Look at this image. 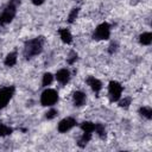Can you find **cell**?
Segmentation results:
<instances>
[{
    "instance_id": "6da1fadb",
    "label": "cell",
    "mask_w": 152,
    "mask_h": 152,
    "mask_svg": "<svg viewBox=\"0 0 152 152\" xmlns=\"http://www.w3.org/2000/svg\"><path fill=\"white\" fill-rule=\"evenodd\" d=\"M43 44H44L43 37H37V38L27 40L24 46V56L26 58H31V57L39 55L43 50Z\"/></svg>"
},
{
    "instance_id": "7a4b0ae2",
    "label": "cell",
    "mask_w": 152,
    "mask_h": 152,
    "mask_svg": "<svg viewBox=\"0 0 152 152\" xmlns=\"http://www.w3.org/2000/svg\"><path fill=\"white\" fill-rule=\"evenodd\" d=\"M18 5H20V0H11L7 4V6L4 8V11L0 14V24L1 25H6L13 20V18L15 17V13H17Z\"/></svg>"
},
{
    "instance_id": "3957f363",
    "label": "cell",
    "mask_w": 152,
    "mask_h": 152,
    "mask_svg": "<svg viewBox=\"0 0 152 152\" xmlns=\"http://www.w3.org/2000/svg\"><path fill=\"white\" fill-rule=\"evenodd\" d=\"M58 101V94L55 89H46L40 96V103L43 106H53Z\"/></svg>"
},
{
    "instance_id": "277c9868",
    "label": "cell",
    "mask_w": 152,
    "mask_h": 152,
    "mask_svg": "<svg viewBox=\"0 0 152 152\" xmlns=\"http://www.w3.org/2000/svg\"><path fill=\"white\" fill-rule=\"evenodd\" d=\"M109 36H110V26H109V24H107V23L100 24V25L95 28V31H94V33H93V38L96 39V40L108 39Z\"/></svg>"
},
{
    "instance_id": "5b68a950",
    "label": "cell",
    "mask_w": 152,
    "mask_h": 152,
    "mask_svg": "<svg viewBox=\"0 0 152 152\" xmlns=\"http://www.w3.org/2000/svg\"><path fill=\"white\" fill-rule=\"evenodd\" d=\"M108 91H109L110 100L118 101V100H120L121 94H122V86L116 81H110L109 87H108Z\"/></svg>"
},
{
    "instance_id": "8992f818",
    "label": "cell",
    "mask_w": 152,
    "mask_h": 152,
    "mask_svg": "<svg viewBox=\"0 0 152 152\" xmlns=\"http://www.w3.org/2000/svg\"><path fill=\"white\" fill-rule=\"evenodd\" d=\"M14 93V87H4L0 89V109L5 108L8 101L12 99Z\"/></svg>"
},
{
    "instance_id": "52a82bcc",
    "label": "cell",
    "mask_w": 152,
    "mask_h": 152,
    "mask_svg": "<svg viewBox=\"0 0 152 152\" xmlns=\"http://www.w3.org/2000/svg\"><path fill=\"white\" fill-rule=\"evenodd\" d=\"M75 125H76V120L74 118H70V116L69 118H65V119H63V120L59 121V124H58V131L61 133H65V132L70 131Z\"/></svg>"
},
{
    "instance_id": "ba28073f",
    "label": "cell",
    "mask_w": 152,
    "mask_h": 152,
    "mask_svg": "<svg viewBox=\"0 0 152 152\" xmlns=\"http://www.w3.org/2000/svg\"><path fill=\"white\" fill-rule=\"evenodd\" d=\"M56 78L61 84H66L70 80V71L68 69H61L57 71Z\"/></svg>"
},
{
    "instance_id": "9c48e42d",
    "label": "cell",
    "mask_w": 152,
    "mask_h": 152,
    "mask_svg": "<svg viewBox=\"0 0 152 152\" xmlns=\"http://www.w3.org/2000/svg\"><path fill=\"white\" fill-rule=\"evenodd\" d=\"M87 83H88V86L91 88V90L95 91V94H99L100 90L102 89V83H101L97 78H95L94 76H89V77L87 78Z\"/></svg>"
},
{
    "instance_id": "30bf717a",
    "label": "cell",
    "mask_w": 152,
    "mask_h": 152,
    "mask_svg": "<svg viewBox=\"0 0 152 152\" xmlns=\"http://www.w3.org/2000/svg\"><path fill=\"white\" fill-rule=\"evenodd\" d=\"M72 99H74L75 106H77V107H81V106H83L86 103V95L82 91H75Z\"/></svg>"
},
{
    "instance_id": "8fae6325",
    "label": "cell",
    "mask_w": 152,
    "mask_h": 152,
    "mask_svg": "<svg viewBox=\"0 0 152 152\" xmlns=\"http://www.w3.org/2000/svg\"><path fill=\"white\" fill-rule=\"evenodd\" d=\"M59 37H61L62 42L65 43V44H70L72 42V36L69 32V30H66V28H61L59 30Z\"/></svg>"
},
{
    "instance_id": "7c38bea8",
    "label": "cell",
    "mask_w": 152,
    "mask_h": 152,
    "mask_svg": "<svg viewBox=\"0 0 152 152\" xmlns=\"http://www.w3.org/2000/svg\"><path fill=\"white\" fill-rule=\"evenodd\" d=\"M15 63H17V53L15 52H10L5 58V64L7 66H13Z\"/></svg>"
},
{
    "instance_id": "4fadbf2b",
    "label": "cell",
    "mask_w": 152,
    "mask_h": 152,
    "mask_svg": "<svg viewBox=\"0 0 152 152\" xmlns=\"http://www.w3.org/2000/svg\"><path fill=\"white\" fill-rule=\"evenodd\" d=\"M90 139H91V133H90V132H84L83 135L78 139V146H80V147H84V146L89 142Z\"/></svg>"
},
{
    "instance_id": "5bb4252c",
    "label": "cell",
    "mask_w": 152,
    "mask_h": 152,
    "mask_svg": "<svg viewBox=\"0 0 152 152\" xmlns=\"http://www.w3.org/2000/svg\"><path fill=\"white\" fill-rule=\"evenodd\" d=\"M139 40H140V43H141L142 45H150L151 42H152V34H151L150 32H145V33L140 34Z\"/></svg>"
},
{
    "instance_id": "9a60e30c",
    "label": "cell",
    "mask_w": 152,
    "mask_h": 152,
    "mask_svg": "<svg viewBox=\"0 0 152 152\" xmlns=\"http://www.w3.org/2000/svg\"><path fill=\"white\" fill-rule=\"evenodd\" d=\"M94 126H95V124H93L90 121H83L81 124V128H82L83 132H90V133H93L94 132Z\"/></svg>"
},
{
    "instance_id": "2e32d148",
    "label": "cell",
    "mask_w": 152,
    "mask_h": 152,
    "mask_svg": "<svg viewBox=\"0 0 152 152\" xmlns=\"http://www.w3.org/2000/svg\"><path fill=\"white\" fill-rule=\"evenodd\" d=\"M52 81H53V76H52V74H50V72H45L44 76H43L42 84H43V87H48V86H50V84L52 83Z\"/></svg>"
},
{
    "instance_id": "e0dca14e",
    "label": "cell",
    "mask_w": 152,
    "mask_h": 152,
    "mask_svg": "<svg viewBox=\"0 0 152 152\" xmlns=\"http://www.w3.org/2000/svg\"><path fill=\"white\" fill-rule=\"evenodd\" d=\"M139 113H140V115H142L144 118H146L148 120L152 118V109H151V107H141L139 109Z\"/></svg>"
},
{
    "instance_id": "ac0fdd59",
    "label": "cell",
    "mask_w": 152,
    "mask_h": 152,
    "mask_svg": "<svg viewBox=\"0 0 152 152\" xmlns=\"http://www.w3.org/2000/svg\"><path fill=\"white\" fill-rule=\"evenodd\" d=\"M94 131L99 134L100 138H104V137H106V129H104V126H103L102 124H95Z\"/></svg>"
},
{
    "instance_id": "d6986e66",
    "label": "cell",
    "mask_w": 152,
    "mask_h": 152,
    "mask_svg": "<svg viewBox=\"0 0 152 152\" xmlns=\"http://www.w3.org/2000/svg\"><path fill=\"white\" fill-rule=\"evenodd\" d=\"M12 128L10 126H6V125H2L0 124V137H5V135H8L12 133Z\"/></svg>"
},
{
    "instance_id": "ffe728a7",
    "label": "cell",
    "mask_w": 152,
    "mask_h": 152,
    "mask_svg": "<svg viewBox=\"0 0 152 152\" xmlns=\"http://www.w3.org/2000/svg\"><path fill=\"white\" fill-rule=\"evenodd\" d=\"M77 13H78V8H74V10L70 12V14H69V18H68L69 20H68V21H69V23H72V21L76 19Z\"/></svg>"
},
{
    "instance_id": "44dd1931",
    "label": "cell",
    "mask_w": 152,
    "mask_h": 152,
    "mask_svg": "<svg viewBox=\"0 0 152 152\" xmlns=\"http://www.w3.org/2000/svg\"><path fill=\"white\" fill-rule=\"evenodd\" d=\"M77 59V53L75 51H70V56L68 58V63L69 64H74V62Z\"/></svg>"
},
{
    "instance_id": "7402d4cb",
    "label": "cell",
    "mask_w": 152,
    "mask_h": 152,
    "mask_svg": "<svg viewBox=\"0 0 152 152\" xmlns=\"http://www.w3.org/2000/svg\"><path fill=\"white\" fill-rule=\"evenodd\" d=\"M56 115H57V110L52 108V109H50V110H48V112H46V115H45V116H46V119L51 120V119H53Z\"/></svg>"
},
{
    "instance_id": "603a6c76",
    "label": "cell",
    "mask_w": 152,
    "mask_h": 152,
    "mask_svg": "<svg viewBox=\"0 0 152 152\" xmlns=\"http://www.w3.org/2000/svg\"><path fill=\"white\" fill-rule=\"evenodd\" d=\"M129 103H131V97H125L124 100H121L120 101V107H124V108H127L128 106H129Z\"/></svg>"
},
{
    "instance_id": "cb8c5ba5",
    "label": "cell",
    "mask_w": 152,
    "mask_h": 152,
    "mask_svg": "<svg viewBox=\"0 0 152 152\" xmlns=\"http://www.w3.org/2000/svg\"><path fill=\"white\" fill-rule=\"evenodd\" d=\"M116 46H118V45H116V43L110 44V46H109V48H110V49H109V52H110V53H113V51H115V50H116Z\"/></svg>"
},
{
    "instance_id": "d4e9b609",
    "label": "cell",
    "mask_w": 152,
    "mask_h": 152,
    "mask_svg": "<svg viewBox=\"0 0 152 152\" xmlns=\"http://www.w3.org/2000/svg\"><path fill=\"white\" fill-rule=\"evenodd\" d=\"M44 1H45V0H32L33 5H36V6H39V5H42Z\"/></svg>"
}]
</instances>
